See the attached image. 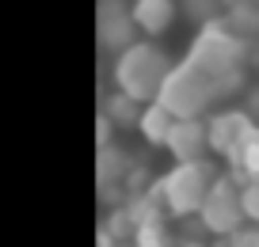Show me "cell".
<instances>
[{
  "label": "cell",
  "mask_w": 259,
  "mask_h": 247,
  "mask_svg": "<svg viewBox=\"0 0 259 247\" xmlns=\"http://www.w3.org/2000/svg\"><path fill=\"white\" fill-rule=\"evenodd\" d=\"M221 27L244 46L259 42V0H225L221 8Z\"/></svg>",
  "instance_id": "9c48e42d"
},
{
  "label": "cell",
  "mask_w": 259,
  "mask_h": 247,
  "mask_svg": "<svg viewBox=\"0 0 259 247\" xmlns=\"http://www.w3.org/2000/svg\"><path fill=\"white\" fill-rule=\"evenodd\" d=\"M96 38H99V50L107 57L130 50L134 42L141 38L134 19H130V8L126 0H99V16H96Z\"/></svg>",
  "instance_id": "8992f818"
},
{
  "label": "cell",
  "mask_w": 259,
  "mask_h": 247,
  "mask_svg": "<svg viewBox=\"0 0 259 247\" xmlns=\"http://www.w3.org/2000/svg\"><path fill=\"white\" fill-rule=\"evenodd\" d=\"M221 247H259V228H255V224H248V228H240L236 236L221 239Z\"/></svg>",
  "instance_id": "9a60e30c"
},
{
  "label": "cell",
  "mask_w": 259,
  "mask_h": 247,
  "mask_svg": "<svg viewBox=\"0 0 259 247\" xmlns=\"http://www.w3.org/2000/svg\"><path fill=\"white\" fill-rule=\"evenodd\" d=\"M164 152L171 156V164H198L210 160V144H206V118H176Z\"/></svg>",
  "instance_id": "52a82bcc"
},
{
  "label": "cell",
  "mask_w": 259,
  "mask_h": 247,
  "mask_svg": "<svg viewBox=\"0 0 259 247\" xmlns=\"http://www.w3.org/2000/svg\"><path fill=\"white\" fill-rule=\"evenodd\" d=\"M194 221L202 224V236L210 239H229L236 236V232L244 228V209H240V186H236V179L229 175H218V183L210 186V194H206L202 209H198V217Z\"/></svg>",
  "instance_id": "277c9868"
},
{
  "label": "cell",
  "mask_w": 259,
  "mask_h": 247,
  "mask_svg": "<svg viewBox=\"0 0 259 247\" xmlns=\"http://www.w3.org/2000/svg\"><path fill=\"white\" fill-rule=\"evenodd\" d=\"M240 111L248 114V122L259 129V84H251V88L244 91V103H240Z\"/></svg>",
  "instance_id": "2e32d148"
},
{
  "label": "cell",
  "mask_w": 259,
  "mask_h": 247,
  "mask_svg": "<svg viewBox=\"0 0 259 247\" xmlns=\"http://www.w3.org/2000/svg\"><path fill=\"white\" fill-rule=\"evenodd\" d=\"M99 118L107 122V126L118 133V129H138V118H141V103H134V99L118 95V91H107L103 99V111H99Z\"/></svg>",
  "instance_id": "8fae6325"
},
{
  "label": "cell",
  "mask_w": 259,
  "mask_h": 247,
  "mask_svg": "<svg viewBox=\"0 0 259 247\" xmlns=\"http://www.w3.org/2000/svg\"><path fill=\"white\" fill-rule=\"evenodd\" d=\"M126 8H130V19H134L138 34L149 42H160L179 19L176 0H126Z\"/></svg>",
  "instance_id": "ba28073f"
},
{
  "label": "cell",
  "mask_w": 259,
  "mask_h": 247,
  "mask_svg": "<svg viewBox=\"0 0 259 247\" xmlns=\"http://www.w3.org/2000/svg\"><path fill=\"white\" fill-rule=\"evenodd\" d=\"M171 126H176V118H171L160 103H149V107H141V118H138V129H134V133H138L149 149H164Z\"/></svg>",
  "instance_id": "30bf717a"
},
{
  "label": "cell",
  "mask_w": 259,
  "mask_h": 247,
  "mask_svg": "<svg viewBox=\"0 0 259 247\" xmlns=\"http://www.w3.org/2000/svg\"><path fill=\"white\" fill-rule=\"evenodd\" d=\"M176 4H179V16L191 19L194 27L221 23V8H225V0H176Z\"/></svg>",
  "instance_id": "7c38bea8"
},
{
  "label": "cell",
  "mask_w": 259,
  "mask_h": 247,
  "mask_svg": "<svg viewBox=\"0 0 259 247\" xmlns=\"http://www.w3.org/2000/svg\"><path fill=\"white\" fill-rule=\"evenodd\" d=\"M255 133V126L248 122V114L240 107H221V111L206 114V144H210V156L229 160L248 144V137Z\"/></svg>",
  "instance_id": "5b68a950"
},
{
  "label": "cell",
  "mask_w": 259,
  "mask_h": 247,
  "mask_svg": "<svg viewBox=\"0 0 259 247\" xmlns=\"http://www.w3.org/2000/svg\"><path fill=\"white\" fill-rule=\"evenodd\" d=\"M248 69L259 72V42H251V46H248Z\"/></svg>",
  "instance_id": "e0dca14e"
},
{
  "label": "cell",
  "mask_w": 259,
  "mask_h": 247,
  "mask_svg": "<svg viewBox=\"0 0 259 247\" xmlns=\"http://www.w3.org/2000/svg\"><path fill=\"white\" fill-rule=\"evenodd\" d=\"M221 171L213 168V160H198V164H171L160 179H153V198L160 206L164 221H191L198 217L210 186L218 183Z\"/></svg>",
  "instance_id": "3957f363"
},
{
  "label": "cell",
  "mask_w": 259,
  "mask_h": 247,
  "mask_svg": "<svg viewBox=\"0 0 259 247\" xmlns=\"http://www.w3.org/2000/svg\"><path fill=\"white\" fill-rule=\"evenodd\" d=\"M244 72H248V46L233 38L221 23L198 27L191 50L183 54V61H176L156 103L171 118H206L244 88Z\"/></svg>",
  "instance_id": "6da1fadb"
},
{
  "label": "cell",
  "mask_w": 259,
  "mask_h": 247,
  "mask_svg": "<svg viewBox=\"0 0 259 247\" xmlns=\"http://www.w3.org/2000/svg\"><path fill=\"white\" fill-rule=\"evenodd\" d=\"M171 69H176V57L160 46V42H149V38H138L130 50L111 57V69H107V84L111 91L134 99V103L149 107L160 99L164 84H168Z\"/></svg>",
  "instance_id": "7a4b0ae2"
},
{
  "label": "cell",
  "mask_w": 259,
  "mask_h": 247,
  "mask_svg": "<svg viewBox=\"0 0 259 247\" xmlns=\"http://www.w3.org/2000/svg\"><path fill=\"white\" fill-rule=\"evenodd\" d=\"M240 209H244V221H251L259 228V179L240 183Z\"/></svg>",
  "instance_id": "4fadbf2b"
},
{
  "label": "cell",
  "mask_w": 259,
  "mask_h": 247,
  "mask_svg": "<svg viewBox=\"0 0 259 247\" xmlns=\"http://www.w3.org/2000/svg\"><path fill=\"white\" fill-rule=\"evenodd\" d=\"M130 247H179V243L168 236V232H164V224H156V228L138 232V236L130 239Z\"/></svg>",
  "instance_id": "5bb4252c"
}]
</instances>
